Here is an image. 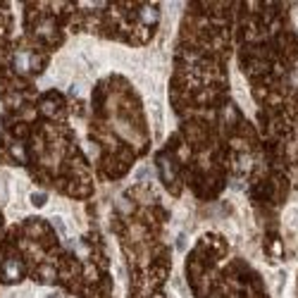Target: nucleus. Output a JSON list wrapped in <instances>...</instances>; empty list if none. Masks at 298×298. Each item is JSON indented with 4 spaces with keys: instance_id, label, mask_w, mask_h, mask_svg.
<instances>
[{
    "instance_id": "nucleus-1",
    "label": "nucleus",
    "mask_w": 298,
    "mask_h": 298,
    "mask_svg": "<svg viewBox=\"0 0 298 298\" xmlns=\"http://www.w3.org/2000/svg\"><path fill=\"white\" fill-rule=\"evenodd\" d=\"M5 277L7 279L19 277V265H17V263H5Z\"/></svg>"
}]
</instances>
